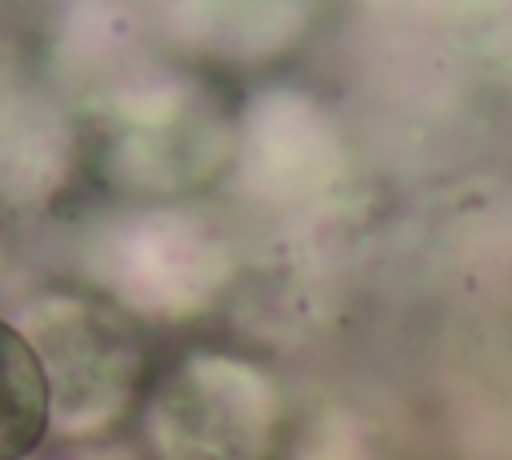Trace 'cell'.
Wrapping results in <instances>:
<instances>
[{
    "mask_svg": "<svg viewBox=\"0 0 512 460\" xmlns=\"http://www.w3.org/2000/svg\"><path fill=\"white\" fill-rule=\"evenodd\" d=\"M276 412V388L260 368L192 356L156 388L148 428L164 460H264Z\"/></svg>",
    "mask_w": 512,
    "mask_h": 460,
    "instance_id": "7a4b0ae2",
    "label": "cell"
},
{
    "mask_svg": "<svg viewBox=\"0 0 512 460\" xmlns=\"http://www.w3.org/2000/svg\"><path fill=\"white\" fill-rule=\"evenodd\" d=\"M108 280L140 304V312L184 316L200 312L228 272V252L188 216L160 212L128 224L108 240Z\"/></svg>",
    "mask_w": 512,
    "mask_h": 460,
    "instance_id": "3957f363",
    "label": "cell"
},
{
    "mask_svg": "<svg viewBox=\"0 0 512 460\" xmlns=\"http://www.w3.org/2000/svg\"><path fill=\"white\" fill-rule=\"evenodd\" d=\"M52 428V388L20 324L0 320V460H28Z\"/></svg>",
    "mask_w": 512,
    "mask_h": 460,
    "instance_id": "277c9868",
    "label": "cell"
},
{
    "mask_svg": "<svg viewBox=\"0 0 512 460\" xmlns=\"http://www.w3.org/2000/svg\"><path fill=\"white\" fill-rule=\"evenodd\" d=\"M52 388V424L68 436L108 428L136 396L144 352L120 312L84 296H44L20 324Z\"/></svg>",
    "mask_w": 512,
    "mask_h": 460,
    "instance_id": "6da1fadb",
    "label": "cell"
}]
</instances>
